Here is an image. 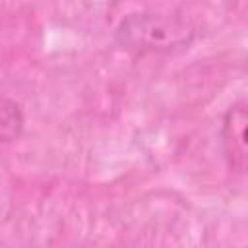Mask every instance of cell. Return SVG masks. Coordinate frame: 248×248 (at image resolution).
<instances>
[{"mask_svg": "<svg viewBox=\"0 0 248 248\" xmlns=\"http://www.w3.org/2000/svg\"><path fill=\"white\" fill-rule=\"evenodd\" d=\"M246 103H234L223 118V147L229 167L242 172L246 169Z\"/></svg>", "mask_w": 248, "mask_h": 248, "instance_id": "7a4b0ae2", "label": "cell"}, {"mask_svg": "<svg viewBox=\"0 0 248 248\" xmlns=\"http://www.w3.org/2000/svg\"><path fill=\"white\" fill-rule=\"evenodd\" d=\"M194 35L196 31L186 19L153 12L128 14L114 29V39L120 48L132 54L182 50L188 48Z\"/></svg>", "mask_w": 248, "mask_h": 248, "instance_id": "6da1fadb", "label": "cell"}, {"mask_svg": "<svg viewBox=\"0 0 248 248\" xmlns=\"http://www.w3.org/2000/svg\"><path fill=\"white\" fill-rule=\"evenodd\" d=\"M23 126L25 116L19 103L0 95V149L19 140V136L23 134Z\"/></svg>", "mask_w": 248, "mask_h": 248, "instance_id": "3957f363", "label": "cell"}]
</instances>
